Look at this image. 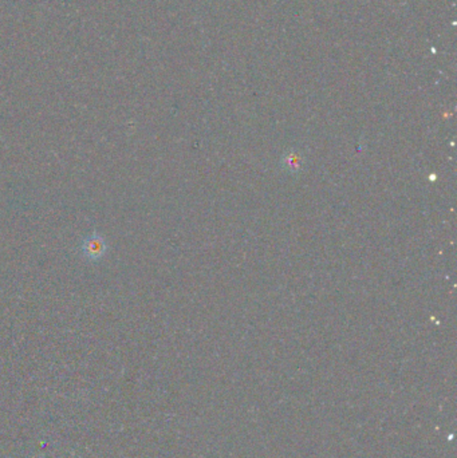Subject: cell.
Here are the masks:
<instances>
[{"label":"cell","instance_id":"1","mask_svg":"<svg viewBox=\"0 0 457 458\" xmlns=\"http://www.w3.org/2000/svg\"><path fill=\"white\" fill-rule=\"evenodd\" d=\"M105 249H106L105 242L98 235H94L92 238H89L84 245L85 255L89 259H99L105 253Z\"/></svg>","mask_w":457,"mask_h":458}]
</instances>
